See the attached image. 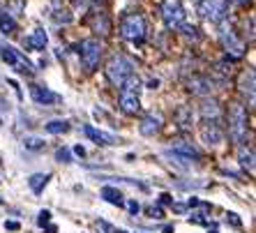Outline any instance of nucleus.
<instances>
[{"label": "nucleus", "mask_w": 256, "mask_h": 233, "mask_svg": "<svg viewBox=\"0 0 256 233\" xmlns=\"http://www.w3.org/2000/svg\"><path fill=\"white\" fill-rule=\"evenodd\" d=\"M127 208H130L132 215H136V212H138V204H136V201H130V204H127Z\"/></svg>", "instance_id": "obj_29"}, {"label": "nucleus", "mask_w": 256, "mask_h": 233, "mask_svg": "<svg viewBox=\"0 0 256 233\" xmlns=\"http://www.w3.org/2000/svg\"><path fill=\"white\" fill-rule=\"evenodd\" d=\"M164 233H173V226H166L164 228Z\"/></svg>", "instance_id": "obj_35"}, {"label": "nucleus", "mask_w": 256, "mask_h": 233, "mask_svg": "<svg viewBox=\"0 0 256 233\" xmlns=\"http://www.w3.org/2000/svg\"><path fill=\"white\" fill-rule=\"evenodd\" d=\"M238 157H240V164H242L244 168H250V174H254V152H252L250 148H244V146H240Z\"/></svg>", "instance_id": "obj_22"}, {"label": "nucleus", "mask_w": 256, "mask_h": 233, "mask_svg": "<svg viewBox=\"0 0 256 233\" xmlns=\"http://www.w3.org/2000/svg\"><path fill=\"white\" fill-rule=\"evenodd\" d=\"M138 92H141V81H138V76L132 74L125 84L120 86V108H122L125 114H136L138 108H141V97H138Z\"/></svg>", "instance_id": "obj_1"}, {"label": "nucleus", "mask_w": 256, "mask_h": 233, "mask_svg": "<svg viewBox=\"0 0 256 233\" xmlns=\"http://www.w3.org/2000/svg\"><path fill=\"white\" fill-rule=\"evenodd\" d=\"M146 18L141 14H127L120 24V35L125 37L127 42H134V44H141L146 40Z\"/></svg>", "instance_id": "obj_4"}, {"label": "nucleus", "mask_w": 256, "mask_h": 233, "mask_svg": "<svg viewBox=\"0 0 256 233\" xmlns=\"http://www.w3.org/2000/svg\"><path fill=\"white\" fill-rule=\"evenodd\" d=\"M74 152H76V155H78V157H84V155H86V150H84V148H81V146H76V148H74Z\"/></svg>", "instance_id": "obj_33"}, {"label": "nucleus", "mask_w": 256, "mask_h": 233, "mask_svg": "<svg viewBox=\"0 0 256 233\" xmlns=\"http://www.w3.org/2000/svg\"><path fill=\"white\" fill-rule=\"evenodd\" d=\"M173 198L168 196V194H162V198H160V204H171Z\"/></svg>", "instance_id": "obj_32"}, {"label": "nucleus", "mask_w": 256, "mask_h": 233, "mask_svg": "<svg viewBox=\"0 0 256 233\" xmlns=\"http://www.w3.org/2000/svg\"><path fill=\"white\" fill-rule=\"evenodd\" d=\"M138 130H141V134H146V136H152L155 132L162 130V116L160 114H150L143 118V122L138 125Z\"/></svg>", "instance_id": "obj_13"}, {"label": "nucleus", "mask_w": 256, "mask_h": 233, "mask_svg": "<svg viewBox=\"0 0 256 233\" xmlns=\"http://www.w3.org/2000/svg\"><path fill=\"white\" fill-rule=\"evenodd\" d=\"M150 217H155V220H160V217H164V215H162V208H160V206H157V208H155V206L150 208Z\"/></svg>", "instance_id": "obj_28"}, {"label": "nucleus", "mask_w": 256, "mask_h": 233, "mask_svg": "<svg viewBox=\"0 0 256 233\" xmlns=\"http://www.w3.org/2000/svg\"><path fill=\"white\" fill-rule=\"evenodd\" d=\"M201 136H203V141H206L208 146H217V144H222L224 134H222L217 120H206V122L201 125Z\"/></svg>", "instance_id": "obj_10"}, {"label": "nucleus", "mask_w": 256, "mask_h": 233, "mask_svg": "<svg viewBox=\"0 0 256 233\" xmlns=\"http://www.w3.org/2000/svg\"><path fill=\"white\" fill-rule=\"evenodd\" d=\"M2 60H5L7 65H12L14 70H18V72H28L30 70V62L24 60V56L16 54L12 46H2Z\"/></svg>", "instance_id": "obj_11"}, {"label": "nucleus", "mask_w": 256, "mask_h": 233, "mask_svg": "<svg viewBox=\"0 0 256 233\" xmlns=\"http://www.w3.org/2000/svg\"><path fill=\"white\" fill-rule=\"evenodd\" d=\"M24 146L30 150H40V148H44V141H40V138H35V136H28L24 141Z\"/></svg>", "instance_id": "obj_25"}, {"label": "nucleus", "mask_w": 256, "mask_h": 233, "mask_svg": "<svg viewBox=\"0 0 256 233\" xmlns=\"http://www.w3.org/2000/svg\"><path fill=\"white\" fill-rule=\"evenodd\" d=\"M162 18L166 28L178 30L185 26V7L182 0H162Z\"/></svg>", "instance_id": "obj_5"}, {"label": "nucleus", "mask_w": 256, "mask_h": 233, "mask_svg": "<svg viewBox=\"0 0 256 233\" xmlns=\"http://www.w3.org/2000/svg\"><path fill=\"white\" fill-rule=\"evenodd\" d=\"M228 222H231L233 226H240V220H238V217H236V215H233V212H231V215H228Z\"/></svg>", "instance_id": "obj_30"}, {"label": "nucleus", "mask_w": 256, "mask_h": 233, "mask_svg": "<svg viewBox=\"0 0 256 233\" xmlns=\"http://www.w3.org/2000/svg\"><path fill=\"white\" fill-rule=\"evenodd\" d=\"M240 90H242L244 95L254 102V70L242 72V76H240Z\"/></svg>", "instance_id": "obj_16"}, {"label": "nucleus", "mask_w": 256, "mask_h": 233, "mask_svg": "<svg viewBox=\"0 0 256 233\" xmlns=\"http://www.w3.org/2000/svg\"><path fill=\"white\" fill-rule=\"evenodd\" d=\"M48 222H51V212H48V210H42V212H40V217H37V224H40V226H44V224H48Z\"/></svg>", "instance_id": "obj_26"}, {"label": "nucleus", "mask_w": 256, "mask_h": 233, "mask_svg": "<svg viewBox=\"0 0 256 233\" xmlns=\"http://www.w3.org/2000/svg\"><path fill=\"white\" fill-rule=\"evenodd\" d=\"M44 130H46L48 134H65V132L70 130V122H65V120H51V122H46Z\"/></svg>", "instance_id": "obj_23"}, {"label": "nucleus", "mask_w": 256, "mask_h": 233, "mask_svg": "<svg viewBox=\"0 0 256 233\" xmlns=\"http://www.w3.org/2000/svg\"><path fill=\"white\" fill-rule=\"evenodd\" d=\"M102 54H104V46H102L100 40L90 37V40H84L81 42V58H84V65L88 70H97L102 60Z\"/></svg>", "instance_id": "obj_6"}, {"label": "nucleus", "mask_w": 256, "mask_h": 233, "mask_svg": "<svg viewBox=\"0 0 256 233\" xmlns=\"http://www.w3.org/2000/svg\"><path fill=\"white\" fill-rule=\"evenodd\" d=\"M56 231H58L56 226H48V228H46V233H56Z\"/></svg>", "instance_id": "obj_34"}, {"label": "nucleus", "mask_w": 256, "mask_h": 233, "mask_svg": "<svg viewBox=\"0 0 256 233\" xmlns=\"http://www.w3.org/2000/svg\"><path fill=\"white\" fill-rule=\"evenodd\" d=\"M48 178H51V176H48V174H35V176H30V180H28L30 190L35 192V194H40V192H42L44 187H46Z\"/></svg>", "instance_id": "obj_21"}, {"label": "nucleus", "mask_w": 256, "mask_h": 233, "mask_svg": "<svg viewBox=\"0 0 256 233\" xmlns=\"http://www.w3.org/2000/svg\"><path fill=\"white\" fill-rule=\"evenodd\" d=\"M198 12H201V16L206 21H222L228 12V5L226 0H203Z\"/></svg>", "instance_id": "obj_7"}, {"label": "nucleus", "mask_w": 256, "mask_h": 233, "mask_svg": "<svg viewBox=\"0 0 256 233\" xmlns=\"http://www.w3.org/2000/svg\"><path fill=\"white\" fill-rule=\"evenodd\" d=\"M212 81L206 76H194L190 78V90L192 92H196V95H208V92H212Z\"/></svg>", "instance_id": "obj_14"}, {"label": "nucleus", "mask_w": 256, "mask_h": 233, "mask_svg": "<svg viewBox=\"0 0 256 233\" xmlns=\"http://www.w3.org/2000/svg\"><path fill=\"white\" fill-rule=\"evenodd\" d=\"M201 116L206 120H217L220 118V104L214 102V100H206L201 104Z\"/></svg>", "instance_id": "obj_18"}, {"label": "nucleus", "mask_w": 256, "mask_h": 233, "mask_svg": "<svg viewBox=\"0 0 256 233\" xmlns=\"http://www.w3.org/2000/svg\"><path fill=\"white\" fill-rule=\"evenodd\" d=\"M46 42H48V35H46V30H44V28H35V30H32V35L26 40V44H28V46H32L35 51H42V48L46 46Z\"/></svg>", "instance_id": "obj_15"}, {"label": "nucleus", "mask_w": 256, "mask_h": 233, "mask_svg": "<svg viewBox=\"0 0 256 233\" xmlns=\"http://www.w3.org/2000/svg\"><path fill=\"white\" fill-rule=\"evenodd\" d=\"M5 226L10 228V231H16V228H18V222H7Z\"/></svg>", "instance_id": "obj_31"}, {"label": "nucleus", "mask_w": 256, "mask_h": 233, "mask_svg": "<svg viewBox=\"0 0 256 233\" xmlns=\"http://www.w3.org/2000/svg\"><path fill=\"white\" fill-rule=\"evenodd\" d=\"M102 198L108 201V204H114V206H125L122 192L116 190V187H102Z\"/></svg>", "instance_id": "obj_17"}, {"label": "nucleus", "mask_w": 256, "mask_h": 233, "mask_svg": "<svg viewBox=\"0 0 256 233\" xmlns=\"http://www.w3.org/2000/svg\"><path fill=\"white\" fill-rule=\"evenodd\" d=\"M0 204H2V198H0Z\"/></svg>", "instance_id": "obj_38"}, {"label": "nucleus", "mask_w": 256, "mask_h": 233, "mask_svg": "<svg viewBox=\"0 0 256 233\" xmlns=\"http://www.w3.org/2000/svg\"><path fill=\"white\" fill-rule=\"evenodd\" d=\"M0 30L5 35H12L14 30H16V21H14L12 14L7 12V10H0Z\"/></svg>", "instance_id": "obj_20"}, {"label": "nucleus", "mask_w": 256, "mask_h": 233, "mask_svg": "<svg viewBox=\"0 0 256 233\" xmlns=\"http://www.w3.org/2000/svg\"><path fill=\"white\" fill-rule=\"evenodd\" d=\"M134 74V65H132V60L125 58V56H114V58L106 62V76L108 81L116 86V88H120V86L125 84L127 78Z\"/></svg>", "instance_id": "obj_2"}, {"label": "nucleus", "mask_w": 256, "mask_h": 233, "mask_svg": "<svg viewBox=\"0 0 256 233\" xmlns=\"http://www.w3.org/2000/svg\"><path fill=\"white\" fill-rule=\"evenodd\" d=\"M92 28L97 30V32H102V35H108V18H106V14H97L95 18H92Z\"/></svg>", "instance_id": "obj_24"}, {"label": "nucleus", "mask_w": 256, "mask_h": 233, "mask_svg": "<svg viewBox=\"0 0 256 233\" xmlns=\"http://www.w3.org/2000/svg\"><path fill=\"white\" fill-rule=\"evenodd\" d=\"M30 95L35 100L37 104H42V106H54L58 102V95H56L54 90H48L46 86H40V84H32L30 86Z\"/></svg>", "instance_id": "obj_8"}, {"label": "nucleus", "mask_w": 256, "mask_h": 233, "mask_svg": "<svg viewBox=\"0 0 256 233\" xmlns=\"http://www.w3.org/2000/svg\"><path fill=\"white\" fill-rule=\"evenodd\" d=\"M208 233H217V228H212V231H208Z\"/></svg>", "instance_id": "obj_37"}, {"label": "nucleus", "mask_w": 256, "mask_h": 233, "mask_svg": "<svg viewBox=\"0 0 256 233\" xmlns=\"http://www.w3.org/2000/svg\"><path fill=\"white\" fill-rule=\"evenodd\" d=\"M173 150L176 152H180V155H185V157H190L192 162H196L198 157H201V152H198L194 146H190V144H185V141H176V146H173Z\"/></svg>", "instance_id": "obj_19"}, {"label": "nucleus", "mask_w": 256, "mask_h": 233, "mask_svg": "<svg viewBox=\"0 0 256 233\" xmlns=\"http://www.w3.org/2000/svg\"><path fill=\"white\" fill-rule=\"evenodd\" d=\"M84 132H86V136L92 138L97 146H111V144H116V136H114V134H108V132L95 130V127H90V125H86Z\"/></svg>", "instance_id": "obj_12"}, {"label": "nucleus", "mask_w": 256, "mask_h": 233, "mask_svg": "<svg viewBox=\"0 0 256 233\" xmlns=\"http://www.w3.org/2000/svg\"><path fill=\"white\" fill-rule=\"evenodd\" d=\"M58 160L60 162H72L70 160V150H67V148H60L58 150Z\"/></svg>", "instance_id": "obj_27"}, {"label": "nucleus", "mask_w": 256, "mask_h": 233, "mask_svg": "<svg viewBox=\"0 0 256 233\" xmlns=\"http://www.w3.org/2000/svg\"><path fill=\"white\" fill-rule=\"evenodd\" d=\"M228 134L236 144H242L247 136V108H244V104H233L228 108Z\"/></svg>", "instance_id": "obj_3"}, {"label": "nucleus", "mask_w": 256, "mask_h": 233, "mask_svg": "<svg viewBox=\"0 0 256 233\" xmlns=\"http://www.w3.org/2000/svg\"><path fill=\"white\" fill-rule=\"evenodd\" d=\"M220 40H222V44H224V48H226V51H231L236 58L244 54V44L240 42L238 37H236V32H233L231 28H224V30H222V32H220Z\"/></svg>", "instance_id": "obj_9"}, {"label": "nucleus", "mask_w": 256, "mask_h": 233, "mask_svg": "<svg viewBox=\"0 0 256 233\" xmlns=\"http://www.w3.org/2000/svg\"><path fill=\"white\" fill-rule=\"evenodd\" d=\"M236 2H242V5H244V2H250V0H236Z\"/></svg>", "instance_id": "obj_36"}]
</instances>
